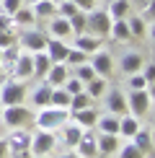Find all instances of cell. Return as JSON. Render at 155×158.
<instances>
[{"instance_id": "cell-45", "label": "cell", "mask_w": 155, "mask_h": 158, "mask_svg": "<svg viewBox=\"0 0 155 158\" xmlns=\"http://www.w3.org/2000/svg\"><path fill=\"white\" fill-rule=\"evenodd\" d=\"M140 18H142V21H145L147 26H150V23H153V5H147V8L142 10V16H140Z\"/></svg>"}, {"instance_id": "cell-27", "label": "cell", "mask_w": 155, "mask_h": 158, "mask_svg": "<svg viewBox=\"0 0 155 158\" xmlns=\"http://www.w3.org/2000/svg\"><path fill=\"white\" fill-rule=\"evenodd\" d=\"M10 21L13 23H18V26H34L36 23V18H34V10H31V5H21L16 13L10 16Z\"/></svg>"}, {"instance_id": "cell-11", "label": "cell", "mask_w": 155, "mask_h": 158, "mask_svg": "<svg viewBox=\"0 0 155 158\" xmlns=\"http://www.w3.org/2000/svg\"><path fill=\"white\" fill-rule=\"evenodd\" d=\"M78 150H80V158H96L98 156V145H96V132H90V130H83L80 140H78Z\"/></svg>"}, {"instance_id": "cell-24", "label": "cell", "mask_w": 155, "mask_h": 158, "mask_svg": "<svg viewBox=\"0 0 155 158\" xmlns=\"http://www.w3.org/2000/svg\"><path fill=\"white\" fill-rule=\"evenodd\" d=\"M109 36H114L116 42H127V39H132L129 26H127V18H114V21H111V29H109Z\"/></svg>"}, {"instance_id": "cell-33", "label": "cell", "mask_w": 155, "mask_h": 158, "mask_svg": "<svg viewBox=\"0 0 155 158\" xmlns=\"http://www.w3.org/2000/svg\"><path fill=\"white\" fill-rule=\"evenodd\" d=\"M70 21V31L78 36V34H85V10H78L75 16H70L67 18Z\"/></svg>"}, {"instance_id": "cell-39", "label": "cell", "mask_w": 155, "mask_h": 158, "mask_svg": "<svg viewBox=\"0 0 155 158\" xmlns=\"http://www.w3.org/2000/svg\"><path fill=\"white\" fill-rule=\"evenodd\" d=\"M75 13H78V5L75 3H60V0H57V16L70 18V16H75Z\"/></svg>"}, {"instance_id": "cell-47", "label": "cell", "mask_w": 155, "mask_h": 158, "mask_svg": "<svg viewBox=\"0 0 155 158\" xmlns=\"http://www.w3.org/2000/svg\"><path fill=\"white\" fill-rule=\"evenodd\" d=\"M8 156V145H5V140H0V158Z\"/></svg>"}, {"instance_id": "cell-6", "label": "cell", "mask_w": 155, "mask_h": 158, "mask_svg": "<svg viewBox=\"0 0 155 158\" xmlns=\"http://www.w3.org/2000/svg\"><path fill=\"white\" fill-rule=\"evenodd\" d=\"M54 145H57L54 132H49V130H39L36 135H31L29 150H31V156H49L52 150H54Z\"/></svg>"}, {"instance_id": "cell-18", "label": "cell", "mask_w": 155, "mask_h": 158, "mask_svg": "<svg viewBox=\"0 0 155 158\" xmlns=\"http://www.w3.org/2000/svg\"><path fill=\"white\" fill-rule=\"evenodd\" d=\"M75 47L80 52H85V55H93V52H98L103 47V42L98 36H93V34H78L75 36Z\"/></svg>"}, {"instance_id": "cell-35", "label": "cell", "mask_w": 155, "mask_h": 158, "mask_svg": "<svg viewBox=\"0 0 155 158\" xmlns=\"http://www.w3.org/2000/svg\"><path fill=\"white\" fill-rule=\"evenodd\" d=\"M75 78L85 85L88 81H93V78H96V73H93V68H90L88 62H83V65H78V68H75Z\"/></svg>"}, {"instance_id": "cell-15", "label": "cell", "mask_w": 155, "mask_h": 158, "mask_svg": "<svg viewBox=\"0 0 155 158\" xmlns=\"http://www.w3.org/2000/svg\"><path fill=\"white\" fill-rule=\"evenodd\" d=\"M121 73L124 75H134L142 70V65H145V57L140 55V52H127V55H121Z\"/></svg>"}, {"instance_id": "cell-44", "label": "cell", "mask_w": 155, "mask_h": 158, "mask_svg": "<svg viewBox=\"0 0 155 158\" xmlns=\"http://www.w3.org/2000/svg\"><path fill=\"white\" fill-rule=\"evenodd\" d=\"M60 3H75L78 10H93L96 0H60Z\"/></svg>"}, {"instance_id": "cell-16", "label": "cell", "mask_w": 155, "mask_h": 158, "mask_svg": "<svg viewBox=\"0 0 155 158\" xmlns=\"http://www.w3.org/2000/svg\"><path fill=\"white\" fill-rule=\"evenodd\" d=\"M96 145H98V153L103 156H111L116 153L121 145H119V135H109V132H98L96 135Z\"/></svg>"}, {"instance_id": "cell-48", "label": "cell", "mask_w": 155, "mask_h": 158, "mask_svg": "<svg viewBox=\"0 0 155 158\" xmlns=\"http://www.w3.org/2000/svg\"><path fill=\"white\" fill-rule=\"evenodd\" d=\"M62 158H80V156H78V153H65Z\"/></svg>"}, {"instance_id": "cell-14", "label": "cell", "mask_w": 155, "mask_h": 158, "mask_svg": "<svg viewBox=\"0 0 155 158\" xmlns=\"http://www.w3.org/2000/svg\"><path fill=\"white\" fill-rule=\"evenodd\" d=\"M44 52H47V57L52 62H65V57H67V52H70V44L65 42V39H49Z\"/></svg>"}, {"instance_id": "cell-2", "label": "cell", "mask_w": 155, "mask_h": 158, "mask_svg": "<svg viewBox=\"0 0 155 158\" xmlns=\"http://www.w3.org/2000/svg\"><path fill=\"white\" fill-rule=\"evenodd\" d=\"M67 117H70V111L67 109H57V106H44L42 111L36 114V124H39V130H60L65 122H67Z\"/></svg>"}, {"instance_id": "cell-12", "label": "cell", "mask_w": 155, "mask_h": 158, "mask_svg": "<svg viewBox=\"0 0 155 158\" xmlns=\"http://www.w3.org/2000/svg\"><path fill=\"white\" fill-rule=\"evenodd\" d=\"M5 145H8V153H21V150H29V145H31V135L26 132V130H13V135L5 140Z\"/></svg>"}, {"instance_id": "cell-25", "label": "cell", "mask_w": 155, "mask_h": 158, "mask_svg": "<svg viewBox=\"0 0 155 158\" xmlns=\"http://www.w3.org/2000/svg\"><path fill=\"white\" fill-rule=\"evenodd\" d=\"M96 127L101 130V132H109V135H119V117L116 114H98V122H96Z\"/></svg>"}, {"instance_id": "cell-22", "label": "cell", "mask_w": 155, "mask_h": 158, "mask_svg": "<svg viewBox=\"0 0 155 158\" xmlns=\"http://www.w3.org/2000/svg\"><path fill=\"white\" fill-rule=\"evenodd\" d=\"M80 135H83V127H80V124H67V122H65L62 124V143H65V145H67V148H75L78 145V140H80Z\"/></svg>"}, {"instance_id": "cell-26", "label": "cell", "mask_w": 155, "mask_h": 158, "mask_svg": "<svg viewBox=\"0 0 155 158\" xmlns=\"http://www.w3.org/2000/svg\"><path fill=\"white\" fill-rule=\"evenodd\" d=\"M31 60H34V78H44L47 70L52 68V60L47 57V52H34Z\"/></svg>"}, {"instance_id": "cell-46", "label": "cell", "mask_w": 155, "mask_h": 158, "mask_svg": "<svg viewBox=\"0 0 155 158\" xmlns=\"http://www.w3.org/2000/svg\"><path fill=\"white\" fill-rule=\"evenodd\" d=\"M10 16H5V13H0V31H5V29H10Z\"/></svg>"}, {"instance_id": "cell-5", "label": "cell", "mask_w": 155, "mask_h": 158, "mask_svg": "<svg viewBox=\"0 0 155 158\" xmlns=\"http://www.w3.org/2000/svg\"><path fill=\"white\" fill-rule=\"evenodd\" d=\"M31 119H34V114H31V109H26L23 104H13V106H5L3 109V122L8 124V127H26Z\"/></svg>"}, {"instance_id": "cell-30", "label": "cell", "mask_w": 155, "mask_h": 158, "mask_svg": "<svg viewBox=\"0 0 155 158\" xmlns=\"http://www.w3.org/2000/svg\"><path fill=\"white\" fill-rule=\"evenodd\" d=\"M49 106H57V109H67L70 106V94L62 88H52V98H49ZM70 111V109H67Z\"/></svg>"}, {"instance_id": "cell-49", "label": "cell", "mask_w": 155, "mask_h": 158, "mask_svg": "<svg viewBox=\"0 0 155 158\" xmlns=\"http://www.w3.org/2000/svg\"><path fill=\"white\" fill-rule=\"evenodd\" d=\"M31 158H47V156H31Z\"/></svg>"}, {"instance_id": "cell-4", "label": "cell", "mask_w": 155, "mask_h": 158, "mask_svg": "<svg viewBox=\"0 0 155 158\" xmlns=\"http://www.w3.org/2000/svg\"><path fill=\"white\" fill-rule=\"evenodd\" d=\"M150 104H153V98H150V91H147V88L132 91V94L127 96V111L132 117H137V119L150 111Z\"/></svg>"}, {"instance_id": "cell-42", "label": "cell", "mask_w": 155, "mask_h": 158, "mask_svg": "<svg viewBox=\"0 0 155 158\" xmlns=\"http://www.w3.org/2000/svg\"><path fill=\"white\" fill-rule=\"evenodd\" d=\"M142 78H145L147 88H153V81H155V65H142Z\"/></svg>"}, {"instance_id": "cell-8", "label": "cell", "mask_w": 155, "mask_h": 158, "mask_svg": "<svg viewBox=\"0 0 155 158\" xmlns=\"http://www.w3.org/2000/svg\"><path fill=\"white\" fill-rule=\"evenodd\" d=\"M88 65L93 68V73H96V75H101V78H109V75H111V70H114V60H111V55H109V52H103V49L93 52Z\"/></svg>"}, {"instance_id": "cell-19", "label": "cell", "mask_w": 155, "mask_h": 158, "mask_svg": "<svg viewBox=\"0 0 155 158\" xmlns=\"http://www.w3.org/2000/svg\"><path fill=\"white\" fill-rule=\"evenodd\" d=\"M31 10H34L36 21H47V18L57 16V3L54 0H39V3H31Z\"/></svg>"}, {"instance_id": "cell-34", "label": "cell", "mask_w": 155, "mask_h": 158, "mask_svg": "<svg viewBox=\"0 0 155 158\" xmlns=\"http://www.w3.org/2000/svg\"><path fill=\"white\" fill-rule=\"evenodd\" d=\"M85 60H88V55H85V52H80L78 47H70L67 57H65V65H67V68H78V65H83Z\"/></svg>"}, {"instance_id": "cell-40", "label": "cell", "mask_w": 155, "mask_h": 158, "mask_svg": "<svg viewBox=\"0 0 155 158\" xmlns=\"http://www.w3.org/2000/svg\"><path fill=\"white\" fill-rule=\"evenodd\" d=\"M62 88L67 91L70 96H75V94H80V91H83V83L78 81V78H67V81L62 83Z\"/></svg>"}, {"instance_id": "cell-41", "label": "cell", "mask_w": 155, "mask_h": 158, "mask_svg": "<svg viewBox=\"0 0 155 158\" xmlns=\"http://www.w3.org/2000/svg\"><path fill=\"white\" fill-rule=\"evenodd\" d=\"M0 5H3V13H5V16H13V13L23 5V0H3Z\"/></svg>"}, {"instance_id": "cell-31", "label": "cell", "mask_w": 155, "mask_h": 158, "mask_svg": "<svg viewBox=\"0 0 155 158\" xmlns=\"http://www.w3.org/2000/svg\"><path fill=\"white\" fill-rule=\"evenodd\" d=\"M129 8H132V3H129V0H111V5H109L106 13L111 16V21H114V18H127Z\"/></svg>"}, {"instance_id": "cell-1", "label": "cell", "mask_w": 155, "mask_h": 158, "mask_svg": "<svg viewBox=\"0 0 155 158\" xmlns=\"http://www.w3.org/2000/svg\"><path fill=\"white\" fill-rule=\"evenodd\" d=\"M109 29H111V16L101 8H93L85 13V34H93V36H109Z\"/></svg>"}, {"instance_id": "cell-43", "label": "cell", "mask_w": 155, "mask_h": 158, "mask_svg": "<svg viewBox=\"0 0 155 158\" xmlns=\"http://www.w3.org/2000/svg\"><path fill=\"white\" fill-rule=\"evenodd\" d=\"M129 88H132V91H140V88H147V83H145V78H142V75L134 73V75H129Z\"/></svg>"}, {"instance_id": "cell-36", "label": "cell", "mask_w": 155, "mask_h": 158, "mask_svg": "<svg viewBox=\"0 0 155 158\" xmlns=\"http://www.w3.org/2000/svg\"><path fill=\"white\" fill-rule=\"evenodd\" d=\"M127 26H129V34H132V36H145V29H147V23L142 21L140 16L129 18V21H127Z\"/></svg>"}, {"instance_id": "cell-23", "label": "cell", "mask_w": 155, "mask_h": 158, "mask_svg": "<svg viewBox=\"0 0 155 158\" xmlns=\"http://www.w3.org/2000/svg\"><path fill=\"white\" fill-rule=\"evenodd\" d=\"M49 98H52V85L42 83L39 88H34V94H31V104H34L36 109H44V106H49Z\"/></svg>"}, {"instance_id": "cell-28", "label": "cell", "mask_w": 155, "mask_h": 158, "mask_svg": "<svg viewBox=\"0 0 155 158\" xmlns=\"http://www.w3.org/2000/svg\"><path fill=\"white\" fill-rule=\"evenodd\" d=\"M106 88H109V85H106V78H101V75H96L93 81H88L85 85H83V91H85L90 98H101Z\"/></svg>"}, {"instance_id": "cell-37", "label": "cell", "mask_w": 155, "mask_h": 158, "mask_svg": "<svg viewBox=\"0 0 155 158\" xmlns=\"http://www.w3.org/2000/svg\"><path fill=\"white\" fill-rule=\"evenodd\" d=\"M16 31L13 29H5V31H0V49H8V47H16Z\"/></svg>"}, {"instance_id": "cell-13", "label": "cell", "mask_w": 155, "mask_h": 158, "mask_svg": "<svg viewBox=\"0 0 155 158\" xmlns=\"http://www.w3.org/2000/svg\"><path fill=\"white\" fill-rule=\"evenodd\" d=\"M67 78H70L67 65H65V62H52V68L47 70V75H44V83H49L52 88H60Z\"/></svg>"}, {"instance_id": "cell-20", "label": "cell", "mask_w": 155, "mask_h": 158, "mask_svg": "<svg viewBox=\"0 0 155 158\" xmlns=\"http://www.w3.org/2000/svg\"><path fill=\"white\" fill-rule=\"evenodd\" d=\"M73 117H75V124H80L83 130H90V127H96V122H98V111H96L93 106L75 111Z\"/></svg>"}, {"instance_id": "cell-38", "label": "cell", "mask_w": 155, "mask_h": 158, "mask_svg": "<svg viewBox=\"0 0 155 158\" xmlns=\"http://www.w3.org/2000/svg\"><path fill=\"white\" fill-rule=\"evenodd\" d=\"M116 153H119V158H145V156H142V150H137L134 143H127V145L119 148Z\"/></svg>"}, {"instance_id": "cell-32", "label": "cell", "mask_w": 155, "mask_h": 158, "mask_svg": "<svg viewBox=\"0 0 155 158\" xmlns=\"http://www.w3.org/2000/svg\"><path fill=\"white\" fill-rule=\"evenodd\" d=\"M90 101H93V98H90L85 91H80V94H75V96H70V114H75V111H80V109H88L90 106Z\"/></svg>"}, {"instance_id": "cell-7", "label": "cell", "mask_w": 155, "mask_h": 158, "mask_svg": "<svg viewBox=\"0 0 155 158\" xmlns=\"http://www.w3.org/2000/svg\"><path fill=\"white\" fill-rule=\"evenodd\" d=\"M47 42H49V36L44 34L42 29H26L23 34H21V44L26 47V52H44V47H47Z\"/></svg>"}, {"instance_id": "cell-10", "label": "cell", "mask_w": 155, "mask_h": 158, "mask_svg": "<svg viewBox=\"0 0 155 158\" xmlns=\"http://www.w3.org/2000/svg\"><path fill=\"white\" fill-rule=\"evenodd\" d=\"M106 109L109 114H116V117H124L127 114V98L119 88H109L106 91Z\"/></svg>"}, {"instance_id": "cell-17", "label": "cell", "mask_w": 155, "mask_h": 158, "mask_svg": "<svg viewBox=\"0 0 155 158\" xmlns=\"http://www.w3.org/2000/svg\"><path fill=\"white\" fill-rule=\"evenodd\" d=\"M49 34L52 39H67V36H73V31H70V21L67 18H62V16H52V21H49Z\"/></svg>"}, {"instance_id": "cell-3", "label": "cell", "mask_w": 155, "mask_h": 158, "mask_svg": "<svg viewBox=\"0 0 155 158\" xmlns=\"http://www.w3.org/2000/svg\"><path fill=\"white\" fill-rule=\"evenodd\" d=\"M23 101H26V85H23V81L10 78V81L0 83V104H3V106H13V104H23Z\"/></svg>"}, {"instance_id": "cell-29", "label": "cell", "mask_w": 155, "mask_h": 158, "mask_svg": "<svg viewBox=\"0 0 155 158\" xmlns=\"http://www.w3.org/2000/svg\"><path fill=\"white\" fill-rule=\"evenodd\" d=\"M137 130H140V119H137V117H132V114L119 117V135L132 137L134 132H137Z\"/></svg>"}, {"instance_id": "cell-50", "label": "cell", "mask_w": 155, "mask_h": 158, "mask_svg": "<svg viewBox=\"0 0 155 158\" xmlns=\"http://www.w3.org/2000/svg\"><path fill=\"white\" fill-rule=\"evenodd\" d=\"M26 3H39V0H26Z\"/></svg>"}, {"instance_id": "cell-9", "label": "cell", "mask_w": 155, "mask_h": 158, "mask_svg": "<svg viewBox=\"0 0 155 158\" xmlns=\"http://www.w3.org/2000/svg\"><path fill=\"white\" fill-rule=\"evenodd\" d=\"M13 78L16 81H26V78H34V60H31V52H18L16 57V65H13Z\"/></svg>"}, {"instance_id": "cell-21", "label": "cell", "mask_w": 155, "mask_h": 158, "mask_svg": "<svg viewBox=\"0 0 155 158\" xmlns=\"http://www.w3.org/2000/svg\"><path fill=\"white\" fill-rule=\"evenodd\" d=\"M132 143L137 145V150H142V156H147L153 150V132H150V130H145V127H140L137 132L132 135Z\"/></svg>"}]
</instances>
